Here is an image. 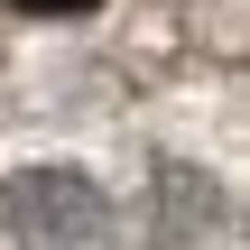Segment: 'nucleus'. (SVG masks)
Returning a JSON list of instances; mask_svg holds the SVG:
<instances>
[{"label": "nucleus", "mask_w": 250, "mask_h": 250, "mask_svg": "<svg viewBox=\"0 0 250 250\" xmlns=\"http://www.w3.org/2000/svg\"><path fill=\"white\" fill-rule=\"evenodd\" d=\"M19 9H37V19H74V9H93V0H19Z\"/></svg>", "instance_id": "f03ea898"}, {"label": "nucleus", "mask_w": 250, "mask_h": 250, "mask_svg": "<svg viewBox=\"0 0 250 250\" xmlns=\"http://www.w3.org/2000/svg\"><path fill=\"white\" fill-rule=\"evenodd\" d=\"M0 232L19 250H83L102 241V186L83 167H19L0 186Z\"/></svg>", "instance_id": "f257e3e1"}]
</instances>
